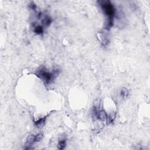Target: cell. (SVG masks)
I'll return each instance as SVG.
<instances>
[{
  "mask_svg": "<svg viewBox=\"0 0 150 150\" xmlns=\"http://www.w3.org/2000/svg\"><path fill=\"white\" fill-rule=\"evenodd\" d=\"M99 3L107 16L106 29H110L113 25V18L115 14V9L110 1H100Z\"/></svg>",
  "mask_w": 150,
  "mask_h": 150,
  "instance_id": "cell-1",
  "label": "cell"
},
{
  "mask_svg": "<svg viewBox=\"0 0 150 150\" xmlns=\"http://www.w3.org/2000/svg\"><path fill=\"white\" fill-rule=\"evenodd\" d=\"M58 73H59V72L58 70H55L53 73H50L46 72L44 69H42L38 70V73L36 75L46 84H49L52 82V80L55 79L56 75H58Z\"/></svg>",
  "mask_w": 150,
  "mask_h": 150,
  "instance_id": "cell-2",
  "label": "cell"
},
{
  "mask_svg": "<svg viewBox=\"0 0 150 150\" xmlns=\"http://www.w3.org/2000/svg\"><path fill=\"white\" fill-rule=\"evenodd\" d=\"M35 136L33 135H31L28 136L27 138V142H26L25 146H26V149H30L31 145L35 143Z\"/></svg>",
  "mask_w": 150,
  "mask_h": 150,
  "instance_id": "cell-3",
  "label": "cell"
},
{
  "mask_svg": "<svg viewBox=\"0 0 150 150\" xmlns=\"http://www.w3.org/2000/svg\"><path fill=\"white\" fill-rule=\"evenodd\" d=\"M100 99H97L94 101V104H93V112H94L95 116H97V113L100 111Z\"/></svg>",
  "mask_w": 150,
  "mask_h": 150,
  "instance_id": "cell-4",
  "label": "cell"
},
{
  "mask_svg": "<svg viewBox=\"0 0 150 150\" xmlns=\"http://www.w3.org/2000/svg\"><path fill=\"white\" fill-rule=\"evenodd\" d=\"M46 117L47 116H45V117L41 118V119H39V120H38V121H36L35 122V125H36V127L41 128L44 127V125H45Z\"/></svg>",
  "mask_w": 150,
  "mask_h": 150,
  "instance_id": "cell-5",
  "label": "cell"
},
{
  "mask_svg": "<svg viewBox=\"0 0 150 150\" xmlns=\"http://www.w3.org/2000/svg\"><path fill=\"white\" fill-rule=\"evenodd\" d=\"M96 117H97V119H100V120H102V121H104L107 119V116L106 113H105V110H100V111H99V113H97Z\"/></svg>",
  "mask_w": 150,
  "mask_h": 150,
  "instance_id": "cell-6",
  "label": "cell"
},
{
  "mask_svg": "<svg viewBox=\"0 0 150 150\" xmlns=\"http://www.w3.org/2000/svg\"><path fill=\"white\" fill-rule=\"evenodd\" d=\"M66 147V140H59L58 143V148L59 150H63Z\"/></svg>",
  "mask_w": 150,
  "mask_h": 150,
  "instance_id": "cell-7",
  "label": "cell"
},
{
  "mask_svg": "<svg viewBox=\"0 0 150 150\" xmlns=\"http://www.w3.org/2000/svg\"><path fill=\"white\" fill-rule=\"evenodd\" d=\"M52 18L49 17V16H45V18H44V20H43V23H44V25H45L46 26H48L50 25V24L52 23Z\"/></svg>",
  "mask_w": 150,
  "mask_h": 150,
  "instance_id": "cell-8",
  "label": "cell"
},
{
  "mask_svg": "<svg viewBox=\"0 0 150 150\" xmlns=\"http://www.w3.org/2000/svg\"><path fill=\"white\" fill-rule=\"evenodd\" d=\"M34 32L36 33H37V34H42L43 32H44V29H43V27H41V26H38V27H35Z\"/></svg>",
  "mask_w": 150,
  "mask_h": 150,
  "instance_id": "cell-9",
  "label": "cell"
},
{
  "mask_svg": "<svg viewBox=\"0 0 150 150\" xmlns=\"http://www.w3.org/2000/svg\"><path fill=\"white\" fill-rule=\"evenodd\" d=\"M120 94H121V96L123 97H127V94H128L127 90L125 89H123L121 90Z\"/></svg>",
  "mask_w": 150,
  "mask_h": 150,
  "instance_id": "cell-10",
  "label": "cell"
},
{
  "mask_svg": "<svg viewBox=\"0 0 150 150\" xmlns=\"http://www.w3.org/2000/svg\"><path fill=\"white\" fill-rule=\"evenodd\" d=\"M43 138V134H39L38 135H36L35 136V141L38 142L39 141L41 140Z\"/></svg>",
  "mask_w": 150,
  "mask_h": 150,
  "instance_id": "cell-11",
  "label": "cell"
},
{
  "mask_svg": "<svg viewBox=\"0 0 150 150\" xmlns=\"http://www.w3.org/2000/svg\"><path fill=\"white\" fill-rule=\"evenodd\" d=\"M30 8L32 9V10H35V8H36V6L33 2H32L31 4H30Z\"/></svg>",
  "mask_w": 150,
  "mask_h": 150,
  "instance_id": "cell-12",
  "label": "cell"
}]
</instances>
